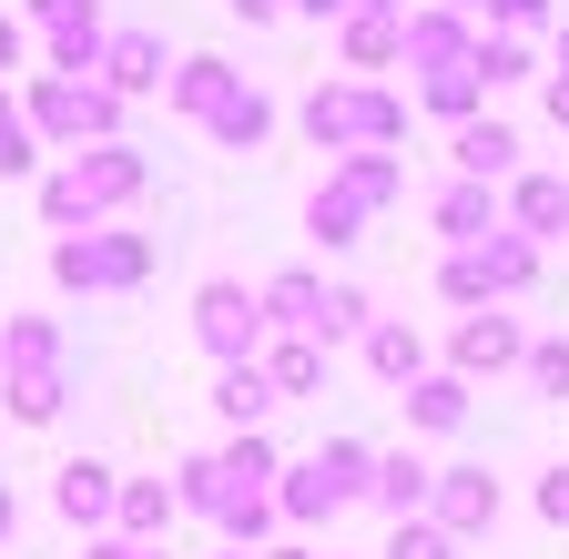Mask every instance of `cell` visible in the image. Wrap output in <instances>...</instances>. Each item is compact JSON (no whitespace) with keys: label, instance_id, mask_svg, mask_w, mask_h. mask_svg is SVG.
I'll return each instance as SVG.
<instances>
[{"label":"cell","instance_id":"1","mask_svg":"<svg viewBox=\"0 0 569 559\" xmlns=\"http://www.w3.org/2000/svg\"><path fill=\"white\" fill-rule=\"evenodd\" d=\"M142 183H153V163H142L132 143L61 153V163L41 173V224H51V234H92V224H112V214H122Z\"/></svg>","mask_w":569,"mask_h":559},{"label":"cell","instance_id":"2","mask_svg":"<svg viewBox=\"0 0 569 559\" xmlns=\"http://www.w3.org/2000/svg\"><path fill=\"white\" fill-rule=\"evenodd\" d=\"M296 122H306V143L336 153V163L346 153H397L407 143V92H387V82H316Z\"/></svg>","mask_w":569,"mask_h":559},{"label":"cell","instance_id":"3","mask_svg":"<svg viewBox=\"0 0 569 559\" xmlns=\"http://www.w3.org/2000/svg\"><path fill=\"white\" fill-rule=\"evenodd\" d=\"M539 286V244L529 234H478V244H448V264H438V296L458 306V316H478V306H509V296H529Z\"/></svg>","mask_w":569,"mask_h":559},{"label":"cell","instance_id":"4","mask_svg":"<svg viewBox=\"0 0 569 559\" xmlns=\"http://www.w3.org/2000/svg\"><path fill=\"white\" fill-rule=\"evenodd\" d=\"M21 112H31V132H41V143H61V153L122 143V92H102V82H61V72H31Z\"/></svg>","mask_w":569,"mask_h":559},{"label":"cell","instance_id":"5","mask_svg":"<svg viewBox=\"0 0 569 559\" xmlns=\"http://www.w3.org/2000/svg\"><path fill=\"white\" fill-rule=\"evenodd\" d=\"M51 274L71 296H132L153 274V234H122V224H92V234H61L51 244Z\"/></svg>","mask_w":569,"mask_h":559},{"label":"cell","instance_id":"6","mask_svg":"<svg viewBox=\"0 0 569 559\" xmlns=\"http://www.w3.org/2000/svg\"><path fill=\"white\" fill-rule=\"evenodd\" d=\"M193 346H203L213 367H254L264 357V306H254V286H234V274L193 286Z\"/></svg>","mask_w":569,"mask_h":559},{"label":"cell","instance_id":"7","mask_svg":"<svg viewBox=\"0 0 569 559\" xmlns=\"http://www.w3.org/2000/svg\"><path fill=\"white\" fill-rule=\"evenodd\" d=\"M31 31L51 51V72L61 82H102V0H31Z\"/></svg>","mask_w":569,"mask_h":559},{"label":"cell","instance_id":"8","mask_svg":"<svg viewBox=\"0 0 569 559\" xmlns=\"http://www.w3.org/2000/svg\"><path fill=\"white\" fill-rule=\"evenodd\" d=\"M509 367H529L519 316H498V306L458 316V336H448V377H509Z\"/></svg>","mask_w":569,"mask_h":559},{"label":"cell","instance_id":"9","mask_svg":"<svg viewBox=\"0 0 569 559\" xmlns=\"http://www.w3.org/2000/svg\"><path fill=\"white\" fill-rule=\"evenodd\" d=\"M407 72L427 82V72H468V61H478V31L458 21V11H438V0H417V11H407Z\"/></svg>","mask_w":569,"mask_h":559},{"label":"cell","instance_id":"10","mask_svg":"<svg viewBox=\"0 0 569 559\" xmlns=\"http://www.w3.org/2000/svg\"><path fill=\"white\" fill-rule=\"evenodd\" d=\"M427 519H438L448 539L488 529V519H498V478H488V468H438V488H427Z\"/></svg>","mask_w":569,"mask_h":559},{"label":"cell","instance_id":"11","mask_svg":"<svg viewBox=\"0 0 569 559\" xmlns=\"http://www.w3.org/2000/svg\"><path fill=\"white\" fill-rule=\"evenodd\" d=\"M51 509H61L71 529H112V509H122V478H112L102 458H71V468L51 478Z\"/></svg>","mask_w":569,"mask_h":559},{"label":"cell","instance_id":"12","mask_svg":"<svg viewBox=\"0 0 569 559\" xmlns=\"http://www.w3.org/2000/svg\"><path fill=\"white\" fill-rule=\"evenodd\" d=\"M173 82V61H163V31H112L102 41V92H163Z\"/></svg>","mask_w":569,"mask_h":559},{"label":"cell","instance_id":"13","mask_svg":"<svg viewBox=\"0 0 569 559\" xmlns=\"http://www.w3.org/2000/svg\"><path fill=\"white\" fill-rule=\"evenodd\" d=\"M254 306H264V336H316V326H326V274L284 264L274 286H254Z\"/></svg>","mask_w":569,"mask_h":559},{"label":"cell","instance_id":"14","mask_svg":"<svg viewBox=\"0 0 569 559\" xmlns=\"http://www.w3.org/2000/svg\"><path fill=\"white\" fill-rule=\"evenodd\" d=\"M336 51H346V72H356V82L387 72V61L407 51V11H346V21H336Z\"/></svg>","mask_w":569,"mask_h":559},{"label":"cell","instance_id":"15","mask_svg":"<svg viewBox=\"0 0 569 559\" xmlns=\"http://www.w3.org/2000/svg\"><path fill=\"white\" fill-rule=\"evenodd\" d=\"M163 92H173L183 122H213V112L244 92V72H234V61H213V51H193V61H173V82H163Z\"/></svg>","mask_w":569,"mask_h":559},{"label":"cell","instance_id":"16","mask_svg":"<svg viewBox=\"0 0 569 559\" xmlns=\"http://www.w3.org/2000/svg\"><path fill=\"white\" fill-rule=\"evenodd\" d=\"M51 367H71L61 326L51 316H0V377H51Z\"/></svg>","mask_w":569,"mask_h":559},{"label":"cell","instance_id":"17","mask_svg":"<svg viewBox=\"0 0 569 559\" xmlns=\"http://www.w3.org/2000/svg\"><path fill=\"white\" fill-rule=\"evenodd\" d=\"M509 234H529V244L569 234V183H559V173H519V183H509Z\"/></svg>","mask_w":569,"mask_h":559},{"label":"cell","instance_id":"18","mask_svg":"<svg viewBox=\"0 0 569 559\" xmlns=\"http://www.w3.org/2000/svg\"><path fill=\"white\" fill-rule=\"evenodd\" d=\"M326 183H336V193L356 203V214H387V203L407 193V163H397V153H346V163H336Z\"/></svg>","mask_w":569,"mask_h":559},{"label":"cell","instance_id":"19","mask_svg":"<svg viewBox=\"0 0 569 559\" xmlns=\"http://www.w3.org/2000/svg\"><path fill=\"white\" fill-rule=\"evenodd\" d=\"M427 488H438V468H427L417 448H387V458H377V488H367V499H377L387 519H427Z\"/></svg>","mask_w":569,"mask_h":559},{"label":"cell","instance_id":"20","mask_svg":"<svg viewBox=\"0 0 569 559\" xmlns=\"http://www.w3.org/2000/svg\"><path fill=\"white\" fill-rule=\"evenodd\" d=\"M213 468H224V499H274V478H284V458L264 448V428L224 438V448H213Z\"/></svg>","mask_w":569,"mask_h":559},{"label":"cell","instance_id":"21","mask_svg":"<svg viewBox=\"0 0 569 559\" xmlns=\"http://www.w3.org/2000/svg\"><path fill=\"white\" fill-rule=\"evenodd\" d=\"M183 509H173V478H122V509H112V539H153L163 549V529H173Z\"/></svg>","mask_w":569,"mask_h":559},{"label":"cell","instance_id":"22","mask_svg":"<svg viewBox=\"0 0 569 559\" xmlns=\"http://www.w3.org/2000/svg\"><path fill=\"white\" fill-rule=\"evenodd\" d=\"M264 407H284L264 367H213V417H224L234 438H244V428H264Z\"/></svg>","mask_w":569,"mask_h":559},{"label":"cell","instance_id":"23","mask_svg":"<svg viewBox=\"0 0 569 559\" xmlns=\"http://www.w3.org/2000/svg\"><path fill=\"white\" fill-rule=\"evenodd\" d=\"M407 428H427V438H448V428H468V377H448V367H427V377L407 387Z\"/></svg>","mask_w":569,"mask_h":559},{"label":"cell","instance_id":"24","mask_svg":"<svg viewBox=\"0 0 569 559\" xmlns=\"http://www.w3.org/2000/svg\"><path fill=\"white\" fill-rule=\"evenodd\" d=\"M448 153H458V173H468V183H498V173L519 163V132L478 112V122H458V143H448Z\"/></svg>","mask_w":569,"mask_h":559},{"label":"cell","instance_id":"25","mask_svg":"<svg viewBox=\"0 0 569 559\" xmlns=\"http://www.w3.org/2000/svg\"><path fill=\"white\" fill-rule=\"evenodd\" d=\"M438 234H448V244H478V234H498V183H468V173H458V183L438 193Z\"/></svg>","mask_w":569,"mask_h":559},{"label":"cell","instance_id":"26","mask_svg":"<svg viewBox=\"0 0 569 559\" xmlns=\"http://www.w3.org/2000/svg\"><path fill=\"white\" fill-rule=\"evenodd\" d=\"M367 367H377L387 387H417V377H427V336L397 326V316H377V326H367Z\"/></svg>","mask_w":569,"mask_h":559},{"label":"cell","instance_id":"27","mask_svg":"<svg viewBox=\"0 0 569 559\" xmlns=\"http://www.w3.org/2000/svg\"><path fill=\"white\" fill-rule=\"evenodd\" d=\"M254 367L274 377V397H316V387H326V346H316V336H274Z\"/></svg>","mask_w":569,"mask_h":559},{"label":"cell","instance_id":"28","mask_svg":"<svg viewBox=\"0 0 569 559\" xmlns=\"http://www.w3.org/2000/svg\"><path fill=\"white\" fill-rule=\"evenodd\" d=\"M0 407H11L21 428H51V417L71 407V367H51V377H0Z\"/></svg>","mask_w":569,"mask_h":559},{"label":"cell","instance_id":"29","mask_svg":"<svg viewBox=\"0 0 569 559\" xmlns=\"http://www.w3.org/2000/svg\"><path fill=\"white\" fill-rule=\"evenodd\" d=\"M203 132H213V143H224V153H254V143H264V132H274V102H264V92L244 82V92H234L224 112H213Z\"/></svg>","mask_w":569,"mask_h":559},{"label":"cell","instance_id":"30","mask_svg":"<svg viewBox=\"0 0 569 559\" xmlns=\"http://www.w3.org/2000/svg\"><path fill=\"white\" fill-rule=\"evenodd\" d=\"M417 102H427V112H438V122H478V102H488V82H478V72H427V82H417Z\"/></svg>","mask_w":569,"mask_h":559},{"label":"cell","instance_id":"31","mask_svg":"<svg viewBox=\"0 0 569 559\" xmlns=\"http://www.w3.org/2000/svg\"><path fill=\"white\" fill-rule=\"evenodd\" d=\"M306 234L336 254V244H356V234H367V214H356V203H346L336 183H316V203H306Z\"/></svg>","mask_w":569,"mask_h":559},{"label":"cell","instance_id":"32","mask_svg":"<svg viewBox=\"0 0 569 559\" xmlns=\"http://www.w3.org/2000/svg\"><path fill=\"white\" fill-rule=\"evenodd\" d=\"M468 72L498 92V82H529V41H509V31H478V61H468Z\"/></svg>","mask_w":569,"mask_h":559},{"label":"cell","instance_id":"33","mask_svg":"<svg viewBox=\"0 0 569 559\" xmlns=\"http://www.w3.org/2000/svg\"><path fill=\"white\" fill-rule=\"evenodd\" d=\"M173 509L213 519V509H224V468H213V458H183V468H173Z\"/></svg>","mask_w":569,"mask_h":559},{"label":"cell","instance_id":"34","mask_svg":"<svg viewBox=\"0 0 569 559\" xmlns=\"http://www.w3.org/2000/svg\"><path fill=\"white\" fill-rule=\"evenodd\" d=\"M367 326H377L367 286H326V326H316V346H336V336H367Z\"/></svg>","mask_w":569,"mask_h":559},{"label":"cell","instance_id":"35","mask_svg":"<svg viewBox=\"0 0 569 559\" xmlns=\"http://www.w3.org/2000/svg\"><path fill=\"white\" fill-rule=\"evenodd\" d=\"M31 163H41V132H31V112L11 92H0V173H31Z\"/></svg>","mask_w":569,"mask_h":559},{"label":"cell","instance_id":"36","mask_svg":"<svg viewBox=\"0 0 569 559\" xmlns=\"http://www.w3.org/2000/svg\"><path fill=\"white\" fill-rule=\"evenodd\" d=\"M387 559H458V539H448L438 519H397V539H387Z\"/></svg>","mask_w":569,"mask_h":559},{"label":"cell","instance_id":"37","mask_svg":"<svg viewBox=\"0 0 569 559\" xmlns=\"http://www.w3.org/2000/svg\"><path fill=\"white\" fill-rule=\"evenodd\" d=\"M529 387H539V397H569V346H559V336L529 346Z\"/></svg>","mask_w":569,"mask_h":559},{"label":"cell","instance_id":"38","mask_svg":"<svg viewBox=\"0 0 569 559\" xmlns=\"http://www.w3.org/2000/svg\"><path fill=\"white\" fill-rule=\"evenodd\" d=\"M539 21H549V0H488V31H509V41L539 31Z\"/></svg>","mask_w":569,"mask_h":559},{"label":"cell","instance_id":"39","mask_svg":"<svg viewBox=\"0 0 569 559\" xmlns=\"http://www.w3.org/2000/svg\"><path fill=\"white\" fill-rule=\"evenodd\" d=\"M539 519H549V529H569V468H549V478H539Z\"/></svg>","mask_w":569,"mask_h":559},{"label":"cell","instance_id":"40","mask_svg":"<svg viewBox=\"0 0 569 559\" xmlns=\"http://www.w3.org/2000/svg\"><path fill=\"white\" fill-rule=\"evenodd\" d=\"M21 51H31V21H11V11H0V72H21Z\"/></svg>","mask_w":569,"mask_h":559},{"label":"cell","instance_id":"41","mask_svg":"<svg viewBox=\"0 0 569 559\" xmlns=\"http://www.w3.org/2000/svg\"><path fill=\"white\" fill-rule=\"evenodd\" d=\"M82 559H163V549H153V539H92Z\"/></svg>","mask_w":569,"mask_h":559},{"label":"cell","instance_id":"42","mask_svg":"<svg viewBox=\"0 0 569 559\" xmlns=\"http://www.w3.org/2000/svg\"><path fill=\"white\" fill-rule=\"evenodd\" d=\"M284 11H306V21H346L356 0H284Z\"/></svg>","mask_w":569,"mask_h":559},{"label":"cell","instance_id":"43","mask_svg":"<svg viewBox=\"0 0 569 559\" xmlns=\"http://www.w3.org/2000/svg\"><path fill=\"white\" fill-rule=\"evenodd\" d=\"M549 122L569 132V72H549Z\"/></svg>","mask_w":569,"mask_h":559},{"label":"cell","instance_id":"44","mask_svg":"<svg viewBox=\"0 0 569 559\" xmlns=\"http://www.w3.org/2000/svg\"><path fill=\"white\" fill-rule=\"evenodd\" d=\"M224 11H234V21H274V11H284V0H224Z\"/></svg>","mask_w":569,"mask_h":559},{"label":"cell","instance_id":"45","mask_svg":"<svg viewBox=\"0 0 569 559\" xmlns=\"http://www.w3.org/2000/svg\"><path fill=\"white\" fill-rule=\"evenodd\" d=\"M11 519H21V509H11V488H0V539H11Z\"/></svg>","mask_w":569,"mask_h":559},{"label":"cell","instance_id":"46","mask_svg":"<svg viewBox=\"0 0 569 559\" xmlns=\"http://www.w3.org/2000/svg\"><path fill=\"white\" fill-rule=\"evenodd\" d=\"M438 11H458V21H468V11H488V0H438Z\"/></svg>","mask_w":569,"mask_h":559},{"label":"cell","instance_id":"47","mask_svg":"<svg viewBox=\"0 0 569 559\" xmlns=\"http://www.w3.org/2000/svg\"><path fill=\"white\" fill-rule=\"evenodd\" d=\"M356 11H407V0H356Z\"/></svg>","mask_w":569,"mask_h":559},{"label":"cell","instance_id":"48","mask_svg":"<svg viewBox=\"0 0 569 559\" xmlns=\"http://www.w3.org/2000/svg\"><path fill=\"white\" fill-rule=\"evenodd\" d=\"M559 72H569V21H559Z\"/></svg>","mask_w":569,"mask_h":559},{"label":"cell","instance_id":"49","mask_svg":"<svg viewBox=\"0 0 569 559\" xmlns=\"http://www.w3.org/2000/svg\"><path fill=\"white\" fill-rule=\"evenodd\" d=\"M264 559H316V549H264Z\"/></svg>","mask_w":569,"mask_h":559},{"label":"cell","instance_id":"50","mask_svg":"<svg viewBox=\"0 0 569 559\" xmlns=\"http://www.w3.org/2000/svg\"><path fill=\"white\" fill-rule=\"evenodd\" d=\"M224 559H264V549H224Z\"/></svg>","mask_w":569,"mask_h":559}]
</instances>
